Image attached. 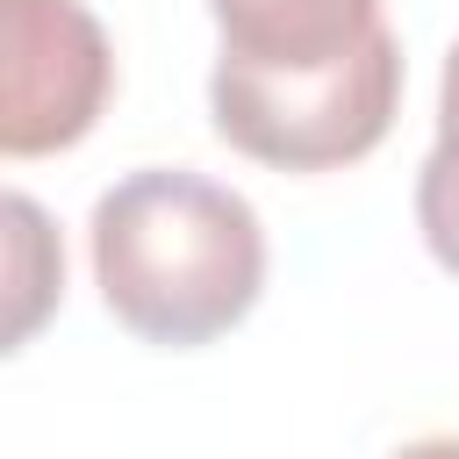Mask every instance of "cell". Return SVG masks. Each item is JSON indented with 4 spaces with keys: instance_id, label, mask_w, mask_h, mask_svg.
<instances>
[{
    "instance_id": "3",
    "label": "cell",
    "mask_w": 459,
    "mask_h": 459,
    "mask_svg": "<svg viewBox=\"0 0 459 459\" xmlns=\"http://www.w3.org/2000/svg\"><path fill=\"white\" fill-rule=\"evenodd\" d=\"M115 93L108 29L86 0H7V100H0V151L43 158L72 151Z\"/></svg>"
},
{
    "instance_id": "5",
    "label": "cell",
    "mask_w": 459,
    "mask_h": 459,
    "mask_svg": "<svg viewBox=\"0 0 459 459\" xmlns=\"http://www.w3.org/2000/svg\"><path fill=\"white\" fill-rule=\"evenodd\" d=\"M387 459H459V437H416V445H402Z\"/></svg>"
},
{
    "instance_id": "2",
    "label": "cell",
    "mask_w": 459,
    "mask_h": 459,
    "mask_svg": "<svg viewBox=\"0 0 459 459\" xmlns=\"http://www.w3.org/2000/svg\"><path fill=\"white\" fill-rule=\"evenodd\" d=\"M93 280L108 316L165 351L230 337L265 294L258 208L186 165L122 172L93 201Z\"/></svg>"
},
{
    "instance_id": "1",
    "label": "cell",
    "mask_w": 459,
    "mask_h": 459,
    "mask_svg": "<svg viewBox=\"0 0 459 459\" xmlns=\"http://www.w3.org/2000/svg\"><path fill=\"white\" fill-rule=\"evenodd\" d=\"M215 136L273 172L359 165L402 108V43L380 0H208Z\"/></svg>"
},
{
    "instance_id": "4",
    "label": "cell",
    "mask_w": 459,
    "mask_h": 459,
    "mask_svg": "<svg viewBox=\"0 0 459 459\" xmlns=\"http://www.w3.org/2000/svg\"><path fill=\"white\" fill-rule=\"evenodd\" d=\"M416 230L430 258L459 280V43L445 50V79H437V143L416 172Z\"/></svg>"
}]
</instances>
